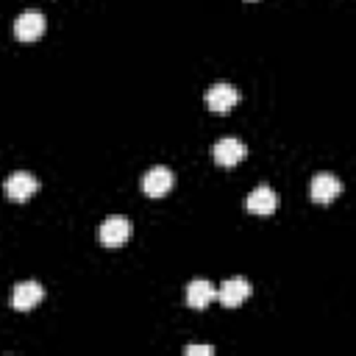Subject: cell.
<instances>
[{
  "label": "cell",
  "instance_id": "6da1fadb",
  "mask_svg": "<svg viewBox=\"0 0 356 356\" xmlns=\"http://www.w3.org/2000/svg\"><path fill=\"white\" fill-rule=\"evenodd\" d=\"M239 100V92L234 83H225V81H217L206 89V106L214 111V114H225L231 106H236Z\"/></svg>",
  "mask_w": 356,
  "mask_h": 356
},
{
  "label": "cell",
  "instance_id": "7a4b0ae2",
  "mask_svg": "<svg viewBox=\"0 0 356 356\" xmlns=\"http://www.w3.org/2000/svg\"><path fill=\"white\" fill-rule=\"evenodd\" d=\"M97 236H100L103 245L117 248V245H122V242L131 236V222H128L122 214H111V217H106V220L100 222Z\"/></svg>",
  "mask_w": 356,
  "mask_h": 356
},
{
  "label": "cell",
  "instance_id": "3957f363",
  "mask_svg": "<svg viewBox=\"0 0 356 356\" xmlns=\"http://www.w3.org/2000/svg\"><path fill=\"white\" fill-rule=\"evenodd\" d=\"M14 33H17V39H22V42L39 39V36L44 33V14L36 11V8L22 11V14L14 19Z\"/></svg>",
  "mask_w": 356,
  "mask_h": 356
},
{
  "label": "cell",
  "instance_id": "277c9868",
  "mask_svg": "<svg viewBox=\"0 0 356 356\" xmlns=\"http://www.w3.org/2000/svg\"><path fill=\"white\" fill-rule=\"evenodd\" d=\"M142 189H145V195H150V197L167 195V192L172 189V170L164 167V164L150 167V170L142 175Z\"/></svg>",
  "mask_w": 356,
  "mask_h": 356
},
{
  "label": "cell",
  "instance_id": "5b68a950",
  "mask_svg": "<svg viewBox=\"0 0 356 356\" xmlns=\"http://www.w3.org/2000/svg\"><path fill=\"white\" fill-rule=\"evenodd\" d=\"M42 298H44V286L39 281H19L11 289V306L19 309V312H28V309L39 306Z\"/></svg>",
  "mask_w": 356,
  "mask_h": 356
},
{
  "label": "cell",
  "instance_id": "8992f818",
  "mask_svg": "<svg viewBox=\"0 0 356 356\" xmlns=\"http://www.w3.org/2000/svg\"><path fill=\"white\" fill-rule=\"evenodd\" d=\"M339 192H342V181L334 172H317L312 178V184H309V195L317 203H331Z\"/></svg>",
  "mask_w": 356,
  "mask_h": 356
},
{
  "label": "cell",
  "instance_id": "52a82bcc",
  "mask_svg": "<svg viewBox=\"0 0 356 356\" xmlns=\"http://www.w3.org/2000/svg\"><path fill=\"white\" fill-rule=\"evenodd\" d=\"M3 189H6V195H8L11 200H28V197L39 189V181H36L31 172L17 170V172H11V175L6 178Z\"/></svg>",
  "mask_w": 356,
  "mask_h": 356
},
{
  "label": "cell",
  "instance_id": "ba28073f",
  "mask_svg": "<svg viewBox=\"0 0 356 356\" xmlns=\"http://www.w3.org/2000/svg\"><path fill=\"white\" fill-rule=\"evenodd\" d=\"M245 206H248V211H253V214H270V211H275V206H278V195H275L273 186L259 184L256 189H250Z\"/></svg>",
  "mask_w": 356,
  "mask_h": 356
},
{
  "label": "cell",
  "instance_id": "9c48e42d",
  "mask_svg": "<svg viewBox=\"0 0 356 356\" xmlns=\"http://www.w3.org/2000/svg\"><path fill=\"white\" fill-rule=\"evenodd\" d=\"M211 156H214L217 164H222V167H234L236 161L245 159V145H242L239 139H234V136H225V139H220V142L214 145Z\"/></svg>",
  "mask_w": 356,
  "mask_h": 356
},
{
  "label": "cell",
  "instance_id": "30bf717a",
  "mask_svg": "<svg viewBox=\"0 0 356 356\" xmlns=\"http://www.w3.org/2000/svg\"><path fill=\"white\" fill-rule=\"evenodd\" d=\"M214 298H217V289H214L211 281H206V278L189 281V286H186V303H189L192 309H206Z\"/></svg>",
  "mask_w": 356,
  "mask_h": 356
},
{
  "label": "cell",
  "instance_id": "8fae6325",
  "mask_svg": "<svg viewBox=\"0 0 356 356\" xmlns=\"http://www.w3.org/2000/svg\"><path fill=\"white\" fill-rule=\"evenodd\" d=\"M220 300H222V306H239L248 295H250V284L242 278V275H234V278H228V281H222V286H220Z\"/></svg>",
  "mask_w": 356,
  "mask_h": 356
},
{
  "label": "cell",
  "instance_id": "7c38bea8",
  "mask_svg": "<svg viewBox=\"0 0 356 356\" xmlns=\"http://www.w3.org/2000/svg\"><path fill=\"white\" fill-rule=\"evenodd\" d=\"M184 353H186V356H211L214 348H211V345H186Z\"/></svg>",
  "mask_w": 356,
  "mask_h": 356
}]
</instances>
